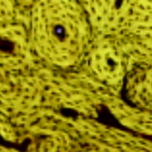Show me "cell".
Returning <instances> with one entry per match:
<instances>
[{"label": "cell", "instance_id": "cell-1", "mask_svg": "<svg viewBox=\"0 0 152 152\" xmlns=\"http://www.w3.org/2000/svg\"><path fill=\"white\" fill-rule=\"evenodd\" d=\"M72 21L64 16L50 17L44 24L45 38L48 43L52 44L53 51L56 52H74V48L77 43Z\"/></svg>", "mask_w": 152, "mask_h": 152}]
</instances>
